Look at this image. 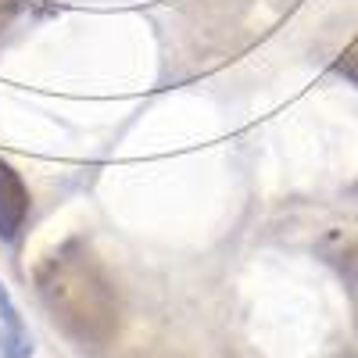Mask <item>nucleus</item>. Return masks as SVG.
<instances>
[{
  "instance_id": "1",
  "label": "nucleus",
  "mask_w": 358,
  "mask_h": 358,
  "mask_svg": "<svg viewBox=\"0 0 358 358\" xmlns=\"http://www.w3.org/2000/svg\"><path fill=\"white\" fill-rule=\"evenodd\" d=\"M40 305L76 348L101 351L122 330V297L86 241H65L33 273Z\"/></svg>"
},
{
  "instance_id": "2",
  "label": "nucleus",
  "mask_w": 358,
  "mask_h": 358,
  "mask_svg": "<svg viewBox=\"0 0 358 358\" xmlns=\"http://www.w3.org/2000/svg\"><path fill=\"white\" fill-rule=\"evenodd\" d=\"M29 204H33V197H29L25 179L11 162L0 158V241L4 244L18 241V233L25 229Z\"/></svg>"
},
{
  "instance_id": "3",
  "label": "nucleus",
  "mask_w": 358,
  "mask_h": 358,
  "mask_svg": "<svg viewBox=\"0 0 358 358\" xmlns=\"http://www.w3.org/2000/svg\"><path fill=\"white\" fill-rule=\"evenodd\" d=\"M319 251L326 255V262H330L337 273H341V280L348 283L351 308H355V337H358V241H355V236L334 233L330 241H322Z\"/></svg>"
},
{
  "instance_id": "4",
  "label": "nucleus",
  "mask_w": 358,
  "mask_h": 358,
  "mask_svg": "<svg viewBox=\"0 0 358 358\" xmlns=\"http://www.w3.org/2000/svg\"><path fill=\"white\" fill-rule=\"evenodd\" d=\"M0 344H4V358H22L29 351V330L4 283H0Z\"/></svg>"
},
{
  "instance_id": "5",
  "label": "nucleus",
  "mask_w": 358,
  "mask_h": 358,
  "mask_svg": "<svg viewBox=\"0 0 358 358\" xmlns=\"http://www.w3.org/2000/svg\"><path fill=\"white\" fill-rule=\"evenodd\" d=\"M334 72L337 76H344L351 86H358V40L337 57V62H334Z\"/></svg>"
},
{
  "instance_id": "6",
  "label": "nucleus",
  "mask_w": 358,
  "mask_h": 358,
  "mask_svg": "<svg viewBox=\"0 0 358 358\" xmlns=\"http://www.w3.org/2000/svg\"><path fill=\"white\" fill-rule=\"evenodd\" d=\"M25 4V0H0V33L11 25V18L18 15V8Z\"/></svg>"
},
{
  "instance_id": "7",
  "label": "nucleus",
  "mask_w": 358,
  "mask_h": 358,
  "mask_svg": "<svg viewBox=\"0 0 358 358\" xmlns=\"http://www.w3.org/2000/svg\"><path fill=\"white\" fill-rule=\"evenodd\" d=\"M330 358H358L355 351H341V355H330Z\"/></svg>"
},
{
  "instance_id": "8",
  "label": "nucleus",
  "mask_w": 358,
  "mask_h": 358,
  "mask_svg": "<svg viewBox=\"0 0 358 358\" xmlns=\"http://www.w3.org/2000/svg\"><path fill=\"white\" fill-rule=\"evenodd\" d=\"M355 194H358V183H355Z\"/></svg>"
}]
</instances>
